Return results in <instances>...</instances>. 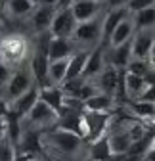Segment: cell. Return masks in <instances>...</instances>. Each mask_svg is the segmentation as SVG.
Segmentation results:
<instances>
[{"label":"cell","instance_id":"obj_1","mask_svg":"<svg viewBox=\"0 0 155 161\" xmlns=\"http://www.w3.org/2000/svg\"><path fill=\"white\" fill-rule=\"evenodd\" d=\"M86 140L75 132H69V130H63L60 127H56L52 130H44V144H46V150L50 152H56L57 157H71L75 159L83 152V146H84Z\"/></svg>","mask_w":155,"mask_h":161},{"label":"cell","instance_id":"obj_2","mask_svg":"<svg viewBox=\"0 0 155 161\" xmlns=\"http://www.w3.org/2000/svg\"><path fill=\"white\" fill-rule=\"evenodd\" d=\"M115 121L113 113L107 111H84L83 117V138L86 140V144L96 142L104 136L109 134L111 123Z\"/></svg>","mask_w":155,"mask_h":161},{"label":"cell","instance_id":"obj_3","mask_svg":"<svg viewBox=\"0 0 155 161\" xmlns=\"http://www.w3.org/2000/svg\"><path fill=\"white\" fill-rule=\"evenodd\" d=\"M35 85H38V83H36V79H35L29 64L27 65L19 64L15 67L12 79H10V83L2 88V98H6L8 102H13L15 98H19V96H23L25 92H29Z\"/></svg>","mask_w":155,"mask_h":161},{"label":"cell","instance_id":"obj_4","mask_svg":"<svg viewBox=\"0 0 155 161\" xmlns=\"http://www.w3.org/2000/svg\"><path fill=\"white\" fill-rule=\"evenodd\" d=\"M60 121V113H57L52 106H48L44 100H38L35 108L29 111V115L23 119L25 127H33L38 130H52L57 127Z\"/></svg>","mask_w":155,"mask_h":161},{"label":"cell","instance_id":"obj_5","mask_svg":"<svg viewBox=\"0 0 155 161\" xmlns=\"http://www.w3.org/2000/svg\"><path fill=\"white\" fill-rule=\"evenodd\" d=\"M73 40L79 48L92 50L98 44H104V29H102V17L83 21L77 25V31L73 35Z\"/></svg>","mask_w":155,"mask_h":161},{"label":"cell","instance_id":"obj_6","mask_svg":"<svg viewBox=\"0 0 155 161\" xmlns=\"http://www.w3.org/2000/svg\"><path fill=\"white\" fill-rule=\"evenodd\" d=\"M56 12H57V6H54V4H38L35 8V12L27 17V23H29L31 33L33 35L50 33Z\"/></svg>","mask_w":155,"mask_h":161},{"label":"cell","instance_id":"obj_7","mask_svg":"<svg viewBox=\"0 0 155 161\" xmlns=\"http://www.w3.org/2000/svg\"><path fill=\"white\" fill-rule=\"evenodd\" d=\"M29 44L23 36L19 35H4L2 36V59L10 64H21L23 58L27 56Z\"/></svg>","mask_w":155,"mask_h":161},{"label":"cell","instance_id":"obj_8","mask_svg":"<svg viewBox=\"0 0 155 161\" xmlns=\"http://www.w3.org/2000/svg\"><path fill=\"white\" fill-rule=\"evenodd\" d=\"M77 17L73 14L71 8H57L56 15H54V21H52V29L50 33L54 36H65V38H73L75 31H77Z\"/></svg>","mask_w":155,"mask_h":161},{"label":"cell","instance_id":"obj_9","mask_svg":"<svg viewBox=\"0 0 155 161\" xmlns=\"http://www.w3.org/2000/svg\"><path fill=\"white\" fill-rule=\"evenodd\" d=\"M153 44H155V29L136 31V35L132 36V58L151 59Z\"/></svg>","mask_w":155,"mask_h":161},{"label":"cell","instance_id":"obj_10","mask_svg":"<svg viewBox=\"0 0 155 161\" xmlns=\"http://www.w3.org/2000/svg\"><path fill=\"white\" fill-rule=\"evenodd\" d=\"M123 75L125 71L113 67V65H105V69L100 73V77L96 79V85L100 86L102 92L111 94V96H117V90L123 86Z\"/></svg>","mask_w":155,"mask_h":161},{"label":"cell","instance_id":"obj_11","mask_svg":"<svg viewBox=\"0 0 155 161\" xmlns=\"http://www.w3.org/2000/svg\"><path fill=\"white\" fill-rule=\"evenodd\" d=\"M130 15L128 8H109L105 10V14L102 15V29H104V46H107L109 36L113 35V31L119 27V23L123 19H126Z\"/></svg>","mask_w":155,"mask_h":161},{"label":"cell","instance_id":"obj_12","mask_svg":"<svg viewBox=\"0 0 155 161\" xmlns=\"http://www.w3.org/2000/svg\"><path fill=\"white\" fill-rule=\"evenodd\" d=\"M40 100V86L38 85H35L29 92H25L23 96H19V98H15L13 102H10V108H12V111L17 115V117H21V119H25L27 115H29V111L35 108V104Z\"/></svg>","mask_w":155,"mask_h":161},{"label":"cell","instance_id":"obj_13","mask_svg":"<svg viewBox=\"0 0 155 161\" xmlns=\"http://www.w3.org/2000/svg\"><path fill=\"white\" fill-rule=\"evenodd\" d=\"M104 2H98V0H77V2L71 6L77 21L83 23V21H90V19L100 17L102 10H104Z\"/></svg>","mask_w":155,"mask_h":161},{"label":"cell","instance_id":"obj_14","mask_svg":"<svg viewBox=\"0 0 155 161\" xmlns=\"http://www.w3.org/2000/svg\"><path fill=\"white\" fill-rule=\"evenodd\" d=\"M36 6V0H6V2H2V12L8 14L10 19H23L29 17Z\"/></svg>","mask_w":155,"mask_h":161},{"label":"cell","instance_id":"obj_15","mask_svg":"<svg viewBox=\"0 0 155 161\" xmlns=\"http://www.w3.org/2000/svg\"><path fill=\"white\" fill-rule=\"evenodd\" d=\"M65 90L60 86V85H54V83H48V85H42L40 86V100H44V102L48 106H52L57 113H61L63 108H65Z\"/></svg>","mask_w":155,"mask_h":161},{"label":"cell","instance_id":"obj_16","mask_svg":"<svg viewBox=\"0 0 155 161\" xmlns=\"http://www.w3.org/2000/svg\"><path fill=\"white\" fill-rule=\"evenodd\" d=\"M130 59H132V40H128V42H125L117 48H107V64L113 67L126 71Z\"/></svg>","mask_w":155,"mask_h":161},{"label":"cell","instance_id":"obj_17","mask_svg":"<svg viewBox=\"0 0 155 161\" xmlns=\"http://www.w3.org/2000/svg\"><path fill=\"white\" fill-rule=\"evenodd\" d=\"M136 35V27H134V21H132V14L123 19V21L119 23V27L113 31V35L109 36V42H107V48H117L125 42H128V40H132V36Z\"/></svg>","mask_w":155,"mask_h":161},{"label":"cell","instance_id":"obj_18","mask_svg":"<svg viewBox=\"0 0 155 161\" xmlns=\"http://www.w3.org/2000/svg\"><path fill=\"white\" fill-rule=\"evenodd\" d=\"M77 50V44L73 38H65V36H54L52 35V42H50V62L56 59H65L71 58Z\"/></svg>","mask_w":155,"mask_h":161},{"label":"cell","instance_id":"obj_19","mask_svg":"<svg viewBox=\"0 0 155 161\" xmlns=\"http://www.w3.org/2000/svg\"><path fill=\"white\" fill-rule=\"evenodd\" d=\"M130 115L144 123H155V104L146 100H128L126 104Z\"/></svg>","mask_w":155,"mask_h":161},{"label":"cell","instance_id":"obj_20","mask_svg":"<svg viewBox=\"0 0 155 161\" xmlns=\"http://www.w3.org/2000/svg\"><path fill=\"white\" fill-rule=\"evenodd\" d=\"M123 88H125V92H126V96L130 100H140L142 94L147 88V80L144 77H140V75L125 71V75H123Z\"/></svg>","mask_w":155,"mask_h":161},{"label":"cell","instance_id":"obj_21","mask_svg":"<svg viewBox=\"0 0 155 161\" xmlns=\"http://www.w3.org/2000/svg\"><path fill=\"white\" fill-rule=\"evenodd\" d=\"M113 155L111 150V142H109V136H104L96 142H90L86 148V157L88 161H107Z\"/></svg>","mask_w":155,"mask_h":161},{"label":"cell","instance_id":"obj_22","mask_svg":"<svg viewBox=\"0 0 155 161\" xmlns=\"http://www.w3.org/2000/svg\"><path fill=\"white\" fill-rule=\"evenodd\" d=\"M115 108H117L115 96L105 94V92H98L96 96L88 98L84 102V109L86 111H107V113H113Z\"/></svg>","mask_w":155,"mask_h":161},{"label":"cell","instance_id":"obj_23","mask_svg":"<svg viewBox=\"0 0 155 161\" xmlns=\"http://www.w3.org/2000/svg\"><path fill=\"white\" fill-rule=\"evenodd\" d=\"M88 58H90V50H86V48H77L75 54L69 59V71H67V79L65 80L83 77L84 75V67L88 64Z\"/></svg>","mask_w":155,"mask_h":161},{"label":"cell","instance_id":"obj_24","mask_svg":"<svg viewBox=\"0 0 155 161\" xmlns=\"http://www.w3.org/2000/svg\"><path fill=\"white\" fill-rule=\"evenodd\" d=\"M132 21L136 31H147V29H155V6L144 8L140 12L132 14Z\"/></svg>","mask_w":155,"mask_h":161},{"label":"cell","instance_id":"obj_25","mask_svg":"<svg viewBox=\"0 0 155 161\" xmlns=\"http://www.w3.org/2000/svg\"><path fill=\"white\" fill-rule=\"evenodd\" d=\"M69 59L71 58H65V59H56V62H50V83L54 85H63L65 79H67V71H69Z\"/></svg>","mask_w":155,"mask_h":161},{"label":"cell","instance_id":"obj_26","mask_svg":"<svg viewBox=\"0 0 155 161\" xmlns=\"http://www.w3.org/2000/svg\"><path fill=\"white\" fill-rule=\"evenodd\" d=\"M153 69H155V65L151 64V59H136V58H132L130 64H128V67H126L128 73L140 75V77H144V79H146Z\"/></svg>","mask_w":155,"mask_h":161},{"label":"cell","instance_id":"obj_27","mask_svg":"<svg viewBox=\"0 0 155 161\" xmlns=\"http://www.w3.org/2000/svg\"><path fill=\"white\" fill-rule=\"evenodd\" d=\"M17 155H19V148L8 136H2V142H0V161H17Z\"/></svg>","mask_w":155,"mask_h":161},{"label":"cell","instance_id":"obj_28","mask_svg":"<svg viewBox=\"0 0 155 161\" xmlns=\"http://www.w3.org/2000/svg\"><path fill=\"white\" fill-rule=\"evenodd\" d=\"M13 67H17V65H13V64L6 62V59H2V65H0V86H2V88L10 83V79H12V75L15 71Z\"/></svg>","mask_w":155,"mask_h":161},{"label":"cell","instance_id":"obj_29","mask_svg":"<svg viewBox=\"0 0 155 161\" xmlns=\"http://www.w3.org/2000/svg\"><path fill=\"white\" fill-rule=\"evenodd\" d=\"M149 6H155V0H130L128 2V12L134 14V12H140V10L149 8Z\"/></svg>","mask_w":155,"mask_h":161},{"label":"cell","instance_id":"obj_30","mask_svg":"<svg viewBox=\"0 0 155 161\" xmlns=\"http://www.w3.org/2000/svg\"><path fill=\"white\" fill-rule=\"evenodd\" d=\"M140 100H146V102H153L155 104V83L147 85V88H146V92L142 94Z\"/></svg>","mask_w":155,"mask_h":161},{"label":"cell","instance_id":"obj_31","mask_svg":"<svg viewBox=\"0 0 155 161\" xmlns=\"http://www.w3.org/2000/svg\"><path fill=\"white\" fill-rule=\"evenodd\" d=\"M130 0H105V8H128Z\"/></svg>","mask_w":155,"mask_h":161},{"label":"cell","instance_id":"obj_32","mask_svg":"<svg viewBox=\"0 0 155 161\" xmlns=\"http://www.w3.org/2000/svg\"><path fill=\"white\" fill-rule=\"evenodd\" d=\"M75 2L77 0H60V2H57V8H71Z\"/></svg>","mask_w":155,"mask_h":161},{"label":"cell","instance_id":"obj_33","mask_svg":"<svg viewBox=\"0 0 155 161\" xmlns=\"http://www.w3.org/2000/svg\"><path fill=\"white\" fill-rule=\"evenodd\" d=\"M38 4H54V6H57V2H60V0H36Z\"/></svg>","mask_w":155,"mask_h":161},{"label":"cell","instance_id":"obj_34","mask_svg":"<svg viewBox=\"0 0 155 161\" xmlns=\"http://www.w3.org/2000/svg\"><path fill=\"white\" fill-rule=\"evenodd\" d=\"M54 161H77V159H71V157H56Z\"/></svg>","mask_w":155,"mask_h":161},{"label":"cell","instance_id":"obj_35","mask_svg":"<svg viewBox=\"0 0 155 161\" xmlns=\"http://www.w3.org/2000/svg\"><path fill=\"white\" fill-rule=\"evenodd\" d=\"M151 64L155 65V44H153V52H151Z\"/></svg>","mask_w":155,"mask_h":161},{"label":"cell","instance_id":"obj_36","mask_svg":"<svg viewBox=\"0 0 155 161\" xmlns=\"http://www.w3.org/2000/svg\"><path fill=\"white\" fill-rule=\"evenodd\" d=\"M98 2H104V4H105V0H98Z\"/></svg>","mask_w":155,"mask_h":161},{"label":"cell","instance_id":"obj_37","mask_svg":"<svg viewBox=\"0 0 155 161\" xmlns=\"http://www.w3.org/2000/svg\"><path fill=\"white\" fill-rule=\"evenodd\" d=\"M2 2H6V0H2Z\"/></svg>","mask_w":155,"mask_h":161}]
</instances>
